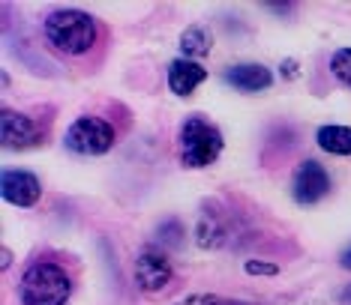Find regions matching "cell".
Instances as JSON below:
<instances>
[{"mask_svg":"<svg viewBox=\"0 0 351 305\" xmlns=\"http://www.w3.org/2000/svg\"><path fill=\"white\" fill-rule=\"evenodd\" d=\"M243 269L250 272V276H279L276 263H265V261H246Z\"/></svg>","mask_w":351,"mask_h":305,"instance_id":"17","label":"cell"},{"mask_svg":"<svg viewBox=\"0 0 351 305\" xmlns=\"http://www.w3.org/2000/svg\"><path fill=\"white\" fill-rule=\"evenodd\" d=\"M204 78H207V69L195 60L180 57L169 66V87L174 96H189L198 84H204Z\"/></svg>","mask_w":351,"mask_h":305,"instance_id":"11","label":"cell"},{"mask_svg":"<svg viewBox=\"0 0 351 305\" xmlns=\"http://www.w3.org/2000/svg\"><path fill=\"white\" fill-rule=\"evenodd\" d=\"M10 263H12V252H10V248H3V269L10 267Z\"/></svg>","mask_w":351,"mask_h":305,"instance_id":"20","label":"cell"},{"mask_svg":"<svg viewBox=\"0 0 351 305\" xmlns=\"http://www.w3.org/2000/svg\"><path fill=\"white\" fill-rule=\"evenodd\" d=\"M231 239V213L219 200H204L195 224V243L202 248H222Z\"/></svg>","mask_w":351,"mask_h":305,"instance_id":"5","label":"cell"},{"mask_svg":"<svg viewBox=\"0 0 351 305\" xmlns=\"http://www.w3.org/2000/svg\"><path fill=\"white\" fill-rule=\"evenodd\" d=\"M180 237H183V228H180V222H165L162 228H159V239H162L165 246H180Z\"/></svg>","mask_w":351,"mask_h":305,"instance_id":"16","label":"cell"},{"mask_svg":"<svg viewBox=\"0 0 351 305\" xmlns=\"http://www.w3.org/2000/svg\"><path fill=\"white\" fill-rule=\"evenodd\" d=\"M226 81L234 87V90L258 93L274 84V75H270V69L261 66V63H237V66L226 69Z\"/></svg>","mask_w":351,"mask_h":305,"instance_id":"10","label":"cell"},{"mask_svg":"<svg viewBox=\"0 0 351 305\" xmlns=\"http://www.w3.org/2000/svg\"><path fill=\"white\" fill-rule=\"evenodd\" d=\"M339 261H342V267H346V269H351V246L346 248V252H342V258H339Z\"/></svg>","mask_w":351,"mask_h":305,"instance_id":"19","label":"cell"},{"mask_svg":"<svg viewBox=\"0 0 351 305\" xmlns=\"http://www.w3.org/2000/svg\"><path fill=\"white\" fill-rule=\"evenodd\" d=\"M0 138H3L6 150H27L43 141V129H39L34 117L3 108V114H0Z\"/></svg>","mask_w":351,"mask_h":305,"instance_id":"7","label":"cell"},{"mask_svg":"<svg viewBox=\"0 0 351 305\" xmlns=\"http://www.w3.org/2000/svg\"><path fill=\"white\" fill-rule=\"evenodd\" d=\"M180 51L186 54V60H198L210 54V34L202 27V24H193L180 34Z\"/></svg>","mask_w":351,"mask_h":305,"instance_id":"13","label":"cell"},{"mask_svg":"<svg viewBox=\"0 0 351 305\" xmlns=\"http://www.w3.org/2000/svg\"><path fill=\"white\" fill-rule=\"evenodd\" d=\"M19 293L25 305H66L69 293H73V282H69L66 269H60L58 263L39 261L21 276Z\"/></svg>","mask_w":351,"mask_h":305,"instance_id":"3","label":"cell"},{"mask_svg":"<svg viewBox=\"0 0 351 305\" xmlns=\"http://www.w3.org/2000/svg\"><path fill=\"white\" fill-rule=\"evenodd\" d=\"M66 147L78 156H102L114 147V126L99 117H78L66 132Z\"/></svg>","mask_w":351,"mask_h":305,"instance_id":"4","label":"cell"},{"mask_svg":"<svg viewBox=\"0 0 351 305\" xmlns=\"http://www.w3.org/2000/svg\"><path fill=\"white\" fill-rule=\"evenodd\" d=\"M45 39L51 48H58L63 54H87L97 45V21L82 10H58L51 12L43 24Z\"/></svg>","mask_w":351,"mask_h":305,"instance_id":"1","label":"cell"},{"mask_svg":"<svg viewBox=\"0 0 351 305\" xmlns=\"http://www.w3.org/2000/svg\"><path fill=\"white\" fill-rule=\"evenodd\" d=\"M0 191H3V200H10L12 207H34L43 195V186L30 171H3Z\"/></svg>","mask_w":351,"mask_h":305,"instance_id":"9","label":"cell"},{"mask_svg":"<svg viewBox=\"0 0 351 305\" xmlns=\"http://www.w3.org/2000/svg\"><path fill=\"white\" fill-rule=\"evenodd\" d=\"M135 282L145 293H159L171 282V261L162 252H145L135 261Z\"/></svg>","mask_w":351,"mask_h":305,"instance_id":"8","label":"cell"},{"mask_svg":"<svg viewBox=\"0 0 351 305\" xmlns=\"http://www.w3.org/2000/svg\"><path fill=\"white\" fill-rule=\"evenodd\" d=\"M178 305H250V302L226 300V296H217V293H195V296H186V300Z\"/></svg>","mask_w":351,"mask_h":305,"instance_id":"15","label":"cell"},{"mask_svg":"<svg viewBox=\"0 0 351 305\" xmlns=\"http://www.w3.org/2000/svg\"><path fill=\"white\" fill-rule=\"evenodd\" d=\"M318 147L333 156H351V129L348 126H322L315 135Z\"/></svg>","mask_w":351,"mask_h":305,"instance_id":"12","label":"cell"},{"mask_svg":"<svg viewBox=\"0 0 351 305\" xmlns=\"http://www.w3.org/2000/svg\"><path fill=\"white\" fill-rule=\"evenodd\" d=\"M282 69H285V75H289V78L298 75V63H294V60H285V63H282Z\"/></svg>","mask_w":351,"mask_h":305,"instance_id":"18","label":"cell"},{"mask_svg":"<svg viewBox=\"0 0 351 305\" xmlns=\"http://www.w3.org/2000/svg\"><path fill=\"white\" fill-rule=\"evenodd\" d=\"M222 147V132L210 123L204 114H189L180 126V159L186 168L202 171V168L213 165L219 159Z\"/></svg>","mask_w":351,"mask_h":305,"instance_id":"2","label":"cell"},{"mask_svg":"<svg viewBox=\"0 0 351 305\" xmlns=\"http://www.w3.org/2000/svg\"><path fill=\"white\" fill-rule=\"evenodd\" d=\"M327 191H330V174L324 171V165L313 162V159L300 162L298 171H294V180H291L294 200H298L300 207H309V204H318Z\"/></svg>","mask_w":351,"mask_h":305,"instance_id":"6","label":"cell"},{"mask_svg":"<svg viewBox=\"0 0 351 305\" xmlns=\"http://www.w3.org/2000/svg\"><path fill=\"white\" fill-rule=\"evenodd\" d=\"M330 72L339 84L351 87V48H339L337 54L330 57Z\"/></svg>","mask_w":351,"mask_h":305,"instance_id":"14","label":"cell"}]
</instances>
